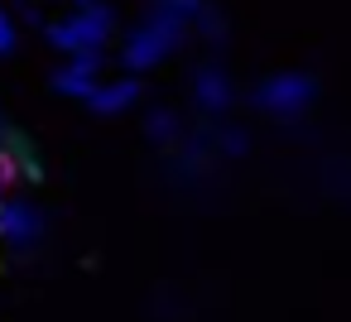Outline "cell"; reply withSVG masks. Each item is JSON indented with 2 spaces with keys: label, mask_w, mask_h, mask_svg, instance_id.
I'll return each instance as SVG.
<instances>
[{
  "label": "cell",
  "mask_w": 351,
  "mask_h": 322,
  "mask_svg": "<svg viewBox=\"0 0 351 322\" xmlns=\"http://www.w3.org/2000/svg\"><path fill=\"white\" fill-rule=\"evenodd\" d=\"M178 39H183V20H178L173 10L159 5V15H154L145 29L130 34V44H125V68H130V73H149V68H159V63L178 49Z\"/></svg>",
  "instance_id": "obj_1"
},
{
  "label": "cell",
  "mask_w": 351,
  "mask_h": 322,
  "mask_svg": "<svg viewBox=\"0 0 351 322\" xmlns=\"http://www.w3.org/2000/svg\"><path fill=\"white\" fill-rule=\"evenodd\" d=\"M111 34V10L101 5H82L73 20L63 25H49V44L63 49V53H87V49H101V39Z\"/></svg>",
  "instance_id": "obj_2"
},
{
  "label": "cell",
  "mask_w": 351,
  "mask_h": 322,
  "mask_svg": "<svg viewBox=\"0 0 351 322\" xmlns=\"http://www.w3.org/2000/svg\"><path fill=\"white\" fill-rule=\"evenodd\" d=\"M255 101L265 106V111H298V106H308L313 101V77H303V73H274L260 92H255Z\"/></svg>",
  "instance_id": "obj_3"
},
{
  "label": "cell",
  "mask_w": 351,
  "mask_h": 322,
  "mask_svg": "<svg viewBox=\"0 0 351 322\" xmlns=\"http://www.w3.org/2000/svg\"><path fill=\"white\" fill-rule=\"evenodd\" d=\"M97 68H101V53H97V49H87V53H77V58H73V68H63V73L53 77V87H58V92H68V97H87V92L97 87Z\"/></svg>",
  "instance_id": "obj_4"
},
{
  "label": "cell",
  "mask_w": 351,
  "mask_h": 322,
  "mask_svg": "<svg viewBox=\"0 0 351 322\" xmlns=\"http://www.w3.org/2000/svg\"><path fill=\"white\" fill-rule=\"evenodd\" d=\"M135 97H140V82L135 77H121V82H97L92 92H87V101H92V111L97 116H116V111H125V106H135Z\"/></svg>",
  "instance_id": "obj_5"
},
{
  "label": "cell",
  "mask_w": 351,
  "mask_h": 322,
  "mask_svg": "<svg viewBox=\"0 0 351 322\" xmlns=\"http://www.w3.org/2000/svg\"><path fill=\"white\" fill-rule=\"evenodd\" d=\"M0 236L5 240H34L39 236V212L25 207V202H0Z\"/></svg>",
  "instance_id": "obj_6"
},
{
  "label": "cell",
  "mask_w": 351,
  "mask_h": 322,
  "mask_svg": "<svg viewBox=\"0 0 351 322\" xmlns=\"http://www.w3.org/2000/svg\"><path fill=\"white\" fill-rule=\"evenodd\" d=\"M197 101H202L207 111H226V106H231V87H226V77H221L217 68H202V73H197Z\"/></svg>",
  "instance_id": "obj_7"
},
{
  "label": "cell",
  "mask_w": 351,
  "mask_h": 322,
  "mask_svg": "<svg viewBox=\"0 0 351 322\" xmlns=\"http://www.w3.org/2000/svg\"><path fill=\"white\" fill-rule=\"evenodd\" d=\"M169 135H173V116L169 111H154L149 116V140H169Z\"/></svg>",
  "instance_id": "obj_8"
},
{
  "label": "cell",
  "mask_w": 351,
  "mask_h": 322,
  "mask_svg": "<svg viewBox=\"0 0 351 322\" xmlns=\"http://www.w3.org/2000/svg\"><path fill=\"white\" fill-rule=\"evenodd\" d=\"M15 49V25H10V15L5 10H0V58H5Z\"/></svg>",
  "instance_id": "obj_9"
},
{
  "label": "cell",
  "mask_w": 351,
  "mask_h": 322,
  "mask_svg": "<svg viewBox=\"0 0 351 322\" xmlns=\"http://www.w3.org/2000/svg\"><path fill=\"white\" fill-rule=\"evenodd\" d=\"M15 173H20L15 169V154H0V183H15Z\"/></svg>",
  "instance_id": "obj_10"
},
{
  "label": "cell",
  "mask_w": 351,
  "mask_h": 322,
  "mask_svg": "<svg viewBox=\"0 0 351 322\" xmlns=\"http://www.w3.org/2000/svg\"><path fill=\"white\" fill-rule=\"evenodd\" d=\"M73 5H77V10H82V5H92V0H73Z\"/></svg>",
  "instance_id": "obj_11"
}]
</instances>
